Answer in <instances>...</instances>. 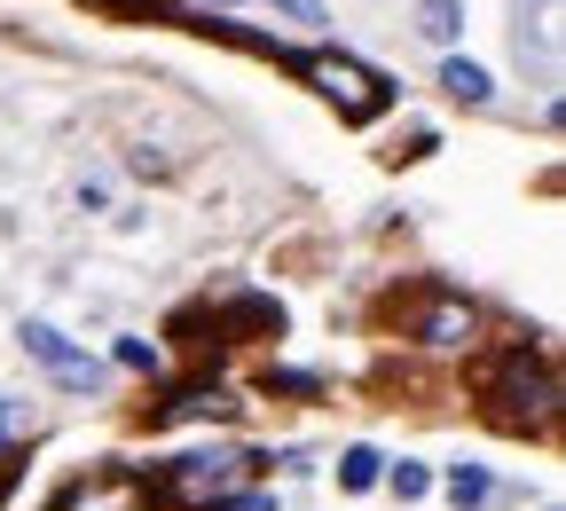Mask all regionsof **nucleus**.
Here are the masks:
<instances>
[{
  "mask_svg": "<svg viewBox=\"0 0 566 511\" xmlns=\"http://www.w3.org/2000/svg\"><path fill=\"white\" fill-rule=\"evenodd\" d=\"M558 409V378H551V362L543 354H504L495 362V386H488V417L495 425H512V432H543Z\"/></svg>",
  "mask_w": 566,
  "mask_h": 511,
  "instance_id": "obj_1",
  "label": "nucleus"
},
{
  "mask_svg": "<svg viewBox=\"0 0 566 511\" xmlns=\"http://www.w3.org/2000/svg\"><path fill=\"white\" fill-rule=\"evenodd\" d=\"M292 63H300V80H307L323 103H338L346 118H378V111H386V95H394V87L378 80L370 63H354V55H331V48H315V55H292Z\"/></svg>",
  "mask_w": 566,
  "mask_h": 511,
  "instance_id": "obj_2",
  "label": "nucleus"
},
{
  "mask_svg": "<svg viewBox=\"0 0 566 511\" xmlns=\"http://www.w3.org/2000/svg\"><path fill=\"white\" fill-rule=\"evenodd\" d=\"M244 472H252L244 449H197V457L166 465V503H181V511H212V503H229V496L244 488Z\"/></svg>",
  "mask_w": 566,
  "mask_h": 511,
  "instance_id": "obj_3",
  "label": "nucleus"
},
{
  "mask_svg": "<svg viewBox=\"0 0 566 511\" xmlns=\"http://www.w3.org/2000/svg\"><path fill=\"white\" fill-rule=\"evenodd\" d=\"M24 354L40 362V371H48L55 386H103V371H95V362H87L80 346H71L55 323H24Z\"/></svg>",
  "mask_w": 566,
  "mask_h": 511,
  "instance_id": "obj_4",
  "label": "nucleus"
},
{
  "mask_svg": "<svg viewBox=\"0 0 566 511\" xmlns=\"http://www.w3.org/2000/svg\"><path fill=\"white\" fill-rule=\"evenodd\" d=\"M55 511H142V488H134V472L103 465V472H87L80 488H63Z\"/></svg>",
  "mask_w": 566,
  "mask_h": 511,
  "instance_id": "obj_5",
  "label": "nucleus"
},
{
  "mask_svg": "<svg viewBox=\"0 0 566 511\" xmlns=\"http://www.w3.org/2000/svg\"><path fill=\"white\" fill-rule=\"evenodd\" d=\"M417 338L424 346H457V338H472V300H433L417 315Z\"/></svg>",
  "mask_w": 566,
  "mask_h": 511,
  "instance_id": "obj_6",
  "label": "nucleus"
},
{
  "mask_svg": "<svg viewBox=\"0 0 566 511\" xmlns=\"http://www.w3.org/2000/svg\"><path fill=\"white\" fill-rule=\"evenodd\" d=\"M558 9H566V0H535V32H520V63L535 55L543 71L558 63Z\"/></svg>",
  "mask_w": 566,
  "mask_h": 511,
  "instance_id": "obj_7",
  "label": "nucleus"
},
{
  "mask_svg": "<svg viewBox=\"0 0 566 511\" xmlns=\"http://www.w3.org/2000/svg\"><path fill=\"white\" fill-rule=\"evenodd\" d=\"M457 32H464V0H417V40L449 48Z\"/></svg>",
  "mask_w": 566,
  "mask_h": 511,
  "instance_id": "obj_8",
  "label": "nucleus"
},
{
  "mask_svg": "<svg viewBox=\"0 0 566 511\" xmlns=\"http://www.w3.org/2000/svg\"><path fill=\"white\" fill-rule=\"evenodd\" d=\"M158 417H237V401H229L221 386H181V394H174Z\"/></svg>",
  "mask_w": 566,
  "mask_h": 511,
  "instance_id": "obj_9",
  "label": "nucleus"
},
{
  "mask_svg": "<svg viewBox=\"0 0 566 511\" xmlns=\"http://www.w3.org/2000/svg\"><path fill=\"white\" fill-rule=\"evenodd\" d=\"M441 87H449L457 103H488V95H495V87H488V71H480V63H464V55H449V63H441Z\"/></svg>",
  "mask_w": 566,
  "mask_h": 511,
  "instance_id": "obj_10",
  "label": "nucleus"
},
{
  "mask_svg": "<svg viewBox=\"0 0 566 511\" xmlns=\"http://www.w3.org/2000/svg\"><path fill=\"white\" fill-rule=\"evenodd\" d=\"M488 496H495L488 465H457V472H449V503H457V511H480Z\"/></svg>",
  "mask_w": 566,
  "mask_h": 511,
  "instance_id": "obj_11",
  "label": "nucleus"
},
{
  "mask_svg": "<svg viewBox=\"0 0 566 511\" xmlns=\"http://www.w3.org/2000/svg\"><path fill=\"white\" fill-rule=\"evenodd\" d=\"M338 488H346V496L378 488V449H346V457H338Z\"/></svg>",
  "mask_w": 566,
  "mask_h": 511,
  "instance_id": "obj_12",
  "label": "nucleus"
},
{
  "mask_svg": "<svg viewBox=\"0 0 566 511\" xmlns=\"http://www.w3.org/2000/svg\"><path fill=\"white\" fill-rule=\"evenodd\" d=\"M424 488H433V472H424V465H394V496H401V503H417Z\"/></svg>",
  "mask_w": 566,
  "mask_h": 511,
  "instance_id": "obj_13",
  "label": "nucleus"
},
{
  "mask_svg": "<svg viewBox=\"0 0 566 511\" xmlns=\"http://www.w3.org/2000/svg\"><path fill=\"white\" fill-rule=\"evenodd\" d=\"M118 362L126 371H158V346L150 338H118Z\"/></svg>",
  "mask_w": 566,
  "mask_h": 511,
  "instance_id": "obj_14",
  "label": "nucleus"
},
{
  "mask_svg": "<svg viewBox=\"0 0 566 511\" xmlns=\"http://www.w3.org/2000/svg\"><path fill=\"white\" fill-rule=\"evenodd\" d=\"M275 17H292V24H323V0H268Z\"/></svg>",
  "mask_w": 566,
  "mask_h": 511,
  "instance_id": "obj_15",
  "label": "nucleus"
},
{
  "mask_svg": "<svg viewBox=\"0 0 566 511\" xmlns=\"http://www.w3.org/2000/svg\"><path fill=\"white\" fill-rule=\"evenodd\" d=\"M268 394H315L307 371H268Z\"/></svg>",
  "mask_w": 566,
  "mask_h": 511,
  "instance_id": "obj_16",
  "label": "nucleus"
},
{
  "mask_svg": "<svg viewBox=\"0 0 566 511\" xmlns=\"http://www.w3.org/2000/svg\"><path fill=\"white\" fill-rule=\"evenodd\" d=\"M221 511H275V496H229Z\"/></svg>",
  "mask_w": 566,
  "mask_h": 511,
  "instance_id": "obj_17",
  "label": "nucleus"
}]
</instances>
